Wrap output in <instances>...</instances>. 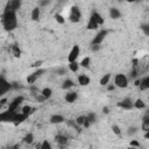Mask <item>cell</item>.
<instances>
[{
  "instance_id": "19",
  "label": "cell",
  "mask_w": 149,
  "mask_h": 149,
  "mask_svg": "<svg viewBox=\"0 0 149 149\" xmlns=\"http://www.w3.org/2000/svg\"><path fill=\"white\" fill-rule=\"evenodd\" d=\"M91 17L99 24V26H101V24H104V22H105V20H104V17L98 13V12H93L92 14H91Z\"/></svg>"
},
{
  "instance_id": "10",
  "label": "cell",
  "mask_w": 149,
  "mask_h": 149,
  "mask_svg": "<svg viewBox=\"0 0 149 149\" xmlns=\"http://www.w3.org/2000/svg\"><path fill=\"white\" fill-rule=\"evenodd\" d=\"M116 105H118V107L123 108V109H132L134 107V101L127 97V98H123L121 101H119Z\"/></svg>"
},
{
  "instance_id": "23",
  "label": "cell",
  "mask_w": 149,
  "mask_h": 149,
  "mask_svg": "<svg viewBox=\"0 0 149 149\" xmlns=\"http://www.w3.org/2000/svg\"><path fill=\"white\" fill-rule=\"evenodd\" d=\"M109 80H111V73H106V74H104V76L100 78L99 84H100L101 86H107V85L109 84Z\"/></svg>"
},
{
  "instance_id": "30",
  "label": "cell",
  "mask_w": 149,
  "mask_h": 149,
  "mask_svg": "<svg viewBox=\"0 0 149 149\" xmlns=\"http://www.w3.org/2000/svg\"><path fill=\"white\" fill-rule=\"evenodd\" d=\"M141 128H142V130H143L144 133H147V132H149V115H148V116H146V118L143 119V121H142V126H141Z\"/></svg>"
},
{
  "instance_id": "42",
  "label": "cell",
  "mask_w": 149,
  "mask_h": 149,
  "mask_svg": "<svg viewBox=\"0 0 149 149\" xmlns=\"http://www.w3.org/2000/svg\"><path fill=\"white\" fill-rule=\"evenodd\" d=\"M129 146H130V147H134V148H140V147H141L140 142H137L136 140H133V141H130Z\"/></svg>"
},
{
  "instance_id": "21",
  "label": "cell",
  "mask_w": 149,
  "mask_h": 149,
  "mask_svg": "<svg viewBox=\"0 0 149 149\" xmlns=\"http://www.w3.org/2000/svg\"><path fill=\"white\" fill-rule=\"evenodd\" d=\"M109 16H111L113 20H116V19H119V17L121 16V12H120L116 7H112V8L109 9Z\"/></svg>"
},
{
  "instance_id": "44",
  "label": "cell",
  "mask_w": 149,
  "mask_h": 149,
  "mask_svg": "<svg viewBox=\"0 0 149 149\" xmlns=\"http://www.w3.org/2000/svg\"><path fill=\"white\" fill-rule=\"evenodd\" d=\"M115 88V85L114 84H108L107 85V91H113Z\"/></svg>"
},
{
  "instance_id": "38",
  "label": "cell",
  "mask_w": 149,
  "mask_h": 149,
  "mask_svg": "<svg viewBox=\"0 0 149 149\" xmlns=\"http://www.w3.org/2000/svg\"><path fill=\"white\" fill-rule=\"evenodd\" d=\"M91 51H93V52H97V51H99L100 49H101V44H91Z\"/></svg>"
},
{
  "instance_id": "8",
  "label": "cell",
  "mask_w": 149,
  "mask_h": 149,
  "mask_svg": "<svg viewBox=\"0 0 149 149\" xmlns=\"http://www.w3.org/2000/svg\"><path fill=\"white\" fill-rule=\"evenodd\" d=\"M24 98L22 95H19V97H15L10 102H9V106H8V109L9 111H13V112H17L19 109V106L23 102Z\"/></svg>"
},
{
  "instance_id": "47",
  "label": "cell",
  "mask_w": 149,
  "mask_h": 149,
  "mask_svg": "<svg viewBox=\"0 0 149 149\" xmlns=\"http://www.w3.org/2000/svg\"><path fill=\"white\" fill-rule=\"evenodd\" d=\"M102 112H104V114H108L109 113V108L107 106H105V107H102Z\"/></svg>"
},
{
  "instance_id": "15",
  "label": "cell",
  "mask_w": 149,
  "mask_h": 149,
  "mask_svg": "<svg viewBox=\"0 0 149 149\" xmlns=\"http://www.w3.org/2000/svg\"><path fill=\"white\" fill-rule=\"evenodd\" d=\"M64 121H65V119H64V116L61 115V114H54V115L50 116V122H51L52 125H59V123H62V122H64Z\"/></svg>"
},
{
  "instance_id": "34",
  "label": "cell",
  "mask_w": 149,
  "mask_h": 149,
  "mask_svg": "<svg viewBox=\"0 0 149 149\" xmlns=\"http://www.w3.org/2000/svg\"><path fill=\"white\" fill-rule=\"evenodd\" d=\"M86 120H87L91 125L94 123L95 120H97V115H95V113H88V114L86 115Z\"/></svg>"
},
{
  "instance_id": "41",
  "label": "cell",
  "mask_w": 149,
  "mask_h": 149,
  "mask_svg": "<svg viewBox=\"0 0 149 149\" xmlns=\"http://www.w3.org/2000/svg\"><path fill=\"white\" fill-rule=\"evenodd\" d=\"M45 100H47V99H45V98H44V97H43L41 93L36 94V101H37V102H40V104H41V102H44Z\"/></svg>"
},
{
  "instance_id": "2",
  "label": "cell",
  "mask_w": 149,
  "mask_h": 149,
  "mask_svg": "<svg viewBox=\"0 0 149 149\" xmlns=\"http://www.w3.org/2000/svg\"><path fill=\"white\" fill-rule=\"evenodd\" d=\"M81 19V12L78 6H72L70 8V14H69V20L72 23H78Z\"/></svg>"
},
{
  "instance_id": "33",
  "label": "cell",
  "mask_w": 149,
  "mask_h": 149,
  "mask_svg": "<svg viewBox=\"0 0 149 149\" xmlns=\"http://www.w3.org/2000/svg\"><path fill=\"white\" fill-rule=\"evenodd\" d=\"M54 17H55V20H56V22H57V23H59V24H64V23H65V17H64L62 14L56 13Z\"/></svg>"
},
{
  "instance_id": "48",
  "label": "cell",
  "mask_w": 149,
  "mask_h": 149,
  "mask_svg": "<svg viewBox=\"0 0 149 149\" xmlns=\"http://www.w3.org/2000/svg\"><path fill=\"white\" fill-rule=\"evenodd\" d=\"M6 102H7V99L6 98H1L0 99V105H5Z\"/></svg>"
},
{
  "instance_id": "13",
  "label": "cell",
  "mask_w": 149,
  "mask_h": 149,
  "mask_svg": "<svg viewBox=\"0 0 149 149\" xmlns=\"http://www.w3.org/2000/svg\"><path fill=\"white\" fill-rule=\"evenodd\" d=\"M6 7L9 8V9H12V10H14V12H16L21 7V1L20 0H10V1L7 2V6Z\"/></svg>"
},
{
  "instance_id": "12",
  "label": "cell",
  "mask_w": 149,
  "mask_h": 149,
  "mask_svg": "<svg viewBox=\"0 0 149 149\" xmlns=\"http://www.w3.org/2000/svg\"><path fill=\"white\" fill-rule=\"evenodd\" d=\"M77 99H78V93L74 92V91H69V92L65 94V101H66V102L72 104V102H74V101H77Z\"/></svg>"
},
{
  "instance_id": "22",
  "label": "cell",
  "mask_w": 149,
  "mask_h": 149,
  "mask_svg": "<svg viewBox=\"0 0 149 149\" xmlns=\"http://www.w3.org/2000/svg\"><path fill=\"white\" fill-rule=\"evenodd\" d=\"M98 27H99V24H98V23L90 16L88 22H87V24H86V29H88V30H95Z\"/></svg>"
},
{
  "instance_id": "1",
  "label": "cell",
  "mask_w": 149,
  "mask_h": 149,
  "mask_svg": "<svg viewBox=\"0 0 149 149\" xmlns=\"http://www.w3.org/2000/svg\"><path fill=\"white\" fill-rule=\"evenodd\" d=\"M1 23H2V27L7 30V31H10V30H14L17 26V17H16V12L9 9V8H5L2 15H1Z\"/></svg>"
},
{
  "instance_id": "28",
  "label": "cell",
  "mask_w": 149,
  "mask_h": 149,
  "mask_svg": "<svg viewBox=\"0 0 149 149\" xmlns=\"http://www.w3.org/2000/svg\"><path fill=\"white\" fill-rule=\"evenodd\" d=\"M80 66H83V68H85V69H88L90 68V65H91V58L88 57V56H86V57H84L81 61H80Z\"/></svg>"
},
{
  "instance_id": "31",
  "label": "cell",
  "mask_w": 149,
  "mask_h": 149,
  "mask_svg": "<svg viewBox=\"0 0 149 149\" xmlns=\"http://www.w3.org/2000/svg\"><path fill=\"white\" fill-rule=\"evenodd\" d=\"M85 122H86V115H79V116H77V119H76V125L77 126H83L84 127Z\"/></svg>"
},
{
  "instance_id": "6",
  "label": "cell",
  "mask_w": 149,
  "mask_h": 149,
  "mask_svg": "<svg viewBox=\"0 0 149 149\" xmlns=\"http://www.w3.org/2000/svg\"><path fill=\"white\" fill-rule=\"evenodd\" d=\"M16 113H17V112H13V111L7 109V111L0 113V120H1L2 122H13V121H14V118H15V115H16Z\"/></svg>"
},
{
  "instance_id": "5",
  "label": "cell",
  "mask_w": 149,
  "mask_h": 149,
  "mask_svg": "<svg viewBox=\"0 0 149 149\" xmlns=\"http://www.w3.org/2000/svg\"><path fill=\"white\" fill-rule=\"evenodd\" d=\"M79 54H80V48L79 45H73L69 52V56H68V62L69 63H72V62H77V58L79 57Z\"/></svg>"
},
{
  "instance_id": "25",
  "label": "cell",
  "mask_w": 149,
  "mask_h": 149,
  "mask_svg": "<svg viewBox=\"0 0 149 149\" xmlns=\"http://www.w3.org/2000/svg\"><path fill=\"white\" fill-rule=\"evenodd\" d=\"M33 112H34V108H33L31 106H29V105H24V106H22V108H21V113L24 114L27 118H28Z\"/></svg>"
},
{
  "instance_id": "29",
  "label": "cell",
  "mask_w": 149,
  "mask_h": 149,
  "mask_svg": "<svg viewBox=\"0 0 149 149\" xmlns=\"http://www.w3.org/2000/svg\"><path fill=\"white\" fill-rule=\"evenodd\" d=\"M69 70L71 71V72H77L78 70H79V68H80V64L78 63V62H72V63H69Z\"/></svg>"
},
{
  "instance_id": "39",
  "label": "cell",
  "mask_w": 149,
  "mask_h": 149,
  "mask_svg": "<svg viewBox=\"0 0 149 149\" xmlns=\"http://www.w3.org/2000/svg\"><path fill=\"white\" fill-rule=\"evenodd\" d=\"M42 64H43V61H36V62H34V63L31 64V66H33V68H36V69H41Z\"/></svg>"
},
{
  "instance_id": "3",
  "label": "cell",
  "mask_w": 149,
  "mask_h": 149,
  "mask_svg": "<svg viewBox=\"0 0 149 149\" xmlns=\"http://www.w3.org/2000/svg\"><path fill=\"white\" fill-rule=\"evenodd\" d=\"M114 85L119 88H126L128 86V78L123 73H118L114 77Z\"/></svg>"
},
{
  "instance_id": "35",
  "label": "cell",
  "mask_w": 149,
  "mask_h": 149,
  "mask_svg": "<svg viewBox=\"0 0 149 149\" xmlns=\"http://www.w3.org/2000/svg\"><path fill=\"white\" fill-rule=\"evenodd\" d=\"M140 28H141V30L143 31V34L149 37V23H142Z\"/></svg>"
},
{
  "instance_id": "37",
  "label": "cell",
  "mask_w": 149,
  "mask_h": 149,
  "mask_svg": "<svg viewBox=\"0 0 149 149\" xmlns=\"http://www.w3.org/2000/svg\"><path fill=\"white\" fill-rule=\"evenodd\" d=\"M112 132H113L115 135H118V136L121 135V128H120L118 125H113V126H112Z\"/></svg>"
},
{
  "instance_id": "40",
  "label": "cell",
  "mask_w": 149,
  "mask_h": 149,
  "mask_svg": "<svg viewBox=\"0 0 149 149\" xmlns=\"http://www.w3.org/2000/svg\"><path fill=\"white\" fill-rule=\"evenodd\" d=\"M56 73L58 76H63V74H66V70H65V68H58L56 70Z\"/></svg>"
},
{
  "instance_id": "50",
  "label": "cell",
  "mask_w": 149,
  "mask_h": 149,
  "mask_svg": "<svg viewBox=\"0 0 149 149\" xmlns=\"http://www.w3.org/2000/svg\"><path fill=\"white\" fill-rule=\"evenodd\" d=\"M127 149H137V148H134V147H130V146H129Z\"/></svg>"
},
{
  "instance_id": "51",
  "label": "cell",
  "mask_w": 149,
  "mask_h": 149,
  "mask_svg": "<svg viewBox=\"0 0 149 149\" xmlns=\"http://www.w3.org/2000/svg\"><path fill=\"white\" fill-rule=\"evenodd\" d=\"M148 98H149V94H148Z\"/></svg>"
},
{
  "instance_id": "26",
  "label": "cell",
  "mask_w": 149,
  "mask_h": 149,
  "mask_svg": "<svg viewBox=\"0 0 149 149\" xmlns=\"http://www.w3.org/2000/svg\"><path fill=\"white\" fill-rule=\"evenodd\" d=\"M73 85H74L73 80L68 78V79H65V80L63 81V84H62V88H63V90H70L71 87H73Z\"/></svg>"
},
{
  "instance_id": "16",
  "label": "cell",
  "mask_w": 149,
  "mask_h": 149,
  "mask_svg": "<svg viewBox=\"0 0 149 149\" xmlns=\"http://www.w3.org/2000/svg\"><path fill=\"white\" fill-rule=\"evenodd\" d=\"M139 87H140L141 91H144V90L149 88V74H147V76L141 78V84H140Z\"/></svg>"
},
{
  "instance_id": "14",
  "label": "cell",
  "mask_w": 149,
  "mask_h": 149,
  "mask_svg": "<svg viewBox=\"0 0 149 149\" xmlns=\"http://www.w3.org/2000/svg\"><path fill=\"white\" fill-rule=\"evenodd\" d=\"M77 81H78V84L80 85V86H87L88 84H90V81H91V79H90V77L88 76H86V74H79L78 76V78H77Z\"/></svg>"
},
{
  "instance_id": "24",
  "label": "cell",
  "mask_w": 149,
  "mask_h": 149,
  "mask_svg": "<svg viewBox=\"0 0 149 149\" xmlns=\"http://www.w3.org/2000/svg\"><path fill=\"white\" fill-rule=\"evenodd\" d=\"M47 100L48 99H50L51 98V95H52V90L50 88V87H44V88H42L41 90V92H40Z\"/></svg>"
},
{
  "instance_id": "4",
  "label": "cell",
  "mask_w": 149,
  "mask_h": 149,
  "mask_svg": "<svg viewBox=\"0 0 149 149\" xmlns=\"http://www.w3.org/2000/svg\"><path fill=\"white\" fill-rule=\"evenodd\" d=\"M44 72H45V69H36L33 73L28 74V77H27V83L30 84V85H33Z\"/></svg>"
},
{
  "instance_id": "11",
  "label": "cell",
  "mask_w": 149,
  "mask_h": 149,
  "mask_svg": "<svg viewBox=\"0 0 149 149\" xmlns=\"http://www.w3.org/2000/svg\"><path fill=\"white\" fill-rule=\"evenodd\" d=\"M55 141H56V143H57L58 146L64 147V146H66V144H68L69 139H68V136H66V135H63V134H57V135L55 136Z\"/></svg>"
},
{
  "instance_id": "49",
  "label": "cell",
  "mask_w": 149,
  "mask_h": 149,
  "mask_svg": "<svg viewBox=\"0 0 149 149\" xmlns=\"http://www.w3.org/2000/svg\"><path fill=\"white\" fill-rule=\"evenodd\" d=\"M144 139H147V140H149V132H147V133H144Z\"/></svg>"
},
{
  "instance_id": "9",
  "label": "cell",
  "mask_w": 149,
  "mask_h": 149,
  "mask_svg": "<svg viewBox=\"0 0 149 149\" xmlns=\"http://www.w3.org/2000/svg\"><path fill=\"white\" fill-rule=\"evenodd\" d=\"M10 88H13V85L5 79V77L0 78V95L6 94Z\"/></svg>"
},
{
  "instance_id": "27",
  "label": "cell",
  "mask_w": 149,
  "mask_h": 149,
  "mask_svg": "<svg viewBox=\"0 0 149 149\" xmlns=\"http://www.w3.org/2000/svg\"><path fill=\"white\" fill-rule=\"evenodd\" d=\"M134 108H136V109H144L146 108V102L142 100V99H136L135 101H134Z\"/></svg>"
},
{
  "instance_id": "32",
  "label": "cell",
  "mask_w": 149,
  "mask_h": 149,
  "mask_svg": "<svg viewBox=\"0 0 149 149\" xmlns=\"http://www.w3.org/2000/svg\"><path fill=\"white\" fill-rule=\"evenodd\" d=\"M23 142L27 143V144H31L34 142V135H33V133L26 134V136L23 137Z\"/></svg>"
},
{
  "instance_id": "18",
  "label": "cell",
  "mask_w": 149,
  "mask_h": 149,
  "mask_svg": "<svg viewBox=\"0 0 149 149\" xmlns=\"http://www.w3.org/2000/svg\"><path fill=\"white\" fill-rule=\"evenodd\" d=\"M40 15H41V9L40 7H34L31 9V14H30V17L33 21H38L40 20Z\"/></svg>"
},
{
  "instance_id": "17",
  "label": "cell",
  "mask_w": 149,
  "mask_h": 149,
  "mask_svg": "<svg viewBox=\"0 0 149 149\" xmlns=\"http://www.w3.org/2000/svg\"><path fill=\"white\" fill-rule=\"evenodd\" d=\"M10 51H12V55H13L15 58H20V57H21V49H20L19 44L14 43V44L10 47Z\"/></svg>"
},
{
  "instance_id": "45",
  "label": "cell",
  "mask_w": 149,
  "mask_h": 149,
  "mask_svg": "<svg viewBox=\"0 0 149 149\" xmlns=\"http://www.w3.org/2000/svg\"><path fill=\"white\" fill-rule=\"evenodd\" d=\"M49 3H50V1H48V0H47V1H45V0L40 1V5H41V6H48Z\"/></svg>"
},
{
  "instance_id": "36",
  "label": "cell",
  "mask_w": 149,
  "mask_h": 149,
  "mask_svg": "<svg viewBox=\"0 0 149 149\" xmlns=\"http://www.w3.org/2000/svg\"><path fill=\"white\" fill-rule=\"evenodd\" d=\"M41 149H52V146L48 140H43L41 142Z\"/></svg>"
},
{
  "instance_id": "46",
  "label": "cell",
  "mask_w": 149,
  "mask_h": 149,
  "mask_svg": "<svg viewBox=\"0 0 149 149\" xmlns=\"http://www.w3.org/2000/svg\"><path fill=\"white\" fill-rule=\"evenodd\" d=\"M140 84H141V79H140V78H137V79H135V81H134V85L139 87V86H140Z\"/></svg>"
},
{
  "instance_id": "43",
  "label": "cell",
  "mask_w": 149,
  "mask_h": 149,
  "mask_svg": "<svg viewBox=\"0 0 149 149\" xmlns=\"http://www.w3.org/2000/svg\"><path fill=\"white\" fill-rule=\"evenodd\" d=\"M136 133V128L135 127H130L129 129H128V134L129 135H133V134H135Z\"/></svg>"
},
{
  "instance_id": "20",
  "label": "cell",
  "mask_w": 149,
  "mask_h": 149,
  "mask_svg": "<svg viewBox=\"0 0 149 149\" xmlns=\"http://www.w3.org/2000/svg\"><path fill=\"white\" fill-rule=\"evenodd\" d=\"M26 119H27V116H26L24 114H22L21 112H20V113L17 112V113H16V115H15V118H14V121H13V123L17 126V125L22 123V122H23Z\"/></svg>"
},
{
  "instance_id": "7",
  "label": "cell",
  "mask_w": 149,
  "mask_h": 149,
  "mask_svg": "<svg viewBox=\"0 0 149 149\" xmlns=\"http://www.w3.org/2000/svg\"><path fill=\"white\" fill-rule=\"evenodd\" d=\"M107 34H108V30H107V29H102V30L98 31V33H97V35L92 38L91 44H101V43H102V41L105 40V37L107 36Z\"/></svg>"
}]
</instances>
